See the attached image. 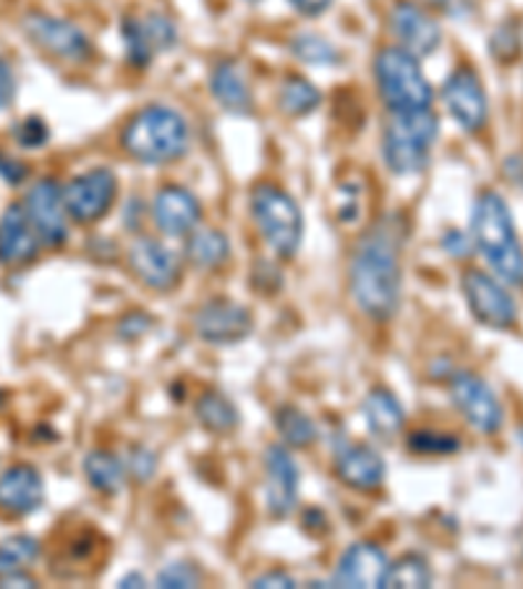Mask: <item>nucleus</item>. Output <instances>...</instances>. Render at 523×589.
<instances>
[{"instance_id":"obj_21","label":"nucleus","mask_w":523,"mask_h":589,"mask_svg":"<svg viewBox=\"0 0 523 589\" xmlns=\"http://www.w3.org/2000/svg\"><path fill=\"white\" fill-rule=\"evenodd\" d=\"M40 236L29 223L24 205L6 207L0 215V262L3 265H21L38 254Z\"/></svg>"},{"instance_id":"obj_11","label":"nucleus","mask_w":523,"mask_h":589,"mask_svg":"<svg viewBox=\"0 0 523 589\" xmlns=\"http://www.w3.org/2000/svg\"><path fill=\"white\" fill-rule=\"evenodd\" d=\"M27 38L34 45L45 50L50 55L63 58V61H86L92 55V45L86 40V34L71 21L48 17V13H27L24 21Z\"/></svg>"},{"instance_id":"obj_4","label":"nucleus","mask_w":523,"mask_h":589,"mask_svg":"<svg viewBox=\"0 0 523 589\" xmlns=\"http://www.w3.org/2000/svg\"><path fill=\"white\" fill-rule=\"evenodd\" d=\"M434 140H438V115L430 108L392 113L382 142L384 163L396 176L421 173L430 163Z\"/></svg>"},{"instance_id":"obj_17","label":"nucleus","mask_w":523,"mask_h":589,"mask_svg":"<svg viewBox=\"0 0 523 589\" xmlns=\"http://www.w3.org/2000/svg\"><path fill=\"white\" fill-rule=\"evenodd\" d=\"M388 566V556H384L382 548H377L372 542H356L340 556L332 585L353 589L382 587Z\"/></svg>"},{"instance_id":"obj_46","label":"nucleus","mask_w":523,"mask_h":589,"mask_svg":"<svg viewBox=\"0 0 523 589\" xmlns=\"http://www.w3.org/2000/svg\"><path fill=\"white\" fill-rule=\"evenodd\" d=\"M121 587H147V581H144L142 573H129V577L121 579Z\"/></svg>"},{"instance_id":"obj_41","label":"nucleus","mask_w":523,"mask_h":589,"mask_svg":"<svg viewBox=\"0 0 523 589\" xmlns=\"http://www.w3.org/2000/svg\"><path fill=\"white\" fill-rule=\"evenodd\" d=\"M11 100H13V74L9 65H6V61H0V111L9 108Z\"/></svg>"},{"instance_id":"obj_7","label":"nucleus","mask_w":523,"mask_h":589,"mask_svg":"<svg viewBox=\"0 0 523 589\" xmlns=\"http://www.w3.org/2000/svg\"><path fill=\"white\" fill-rule=\"evenodd\" d=\"M115 192H119V179H115L113 171H86L63 186L65 213H69V217H74L76 223L100 221L113 207Z\"/></svg>"},{"instance_id":"obj_15","label":"nucleus","mask_w":523,"mask_h":589,"mask_svg":"<svg viewBox=\"0 0 523 589\" xmlns=\"http://www.w3.org/2000/svg\"><path fill=\"white\" fill-rule=\"evenodd\" d=\"M129 267L144 286L155 291H171L178 283V257L157 238H136L129 246Z\"/></svg>"},{"instance_id":"obj_37","label":"nucleus","mask_w":523,"mask_h":589,"mask_svg":"<svg viewBox=\"0 0 523 589\" xmlns=\"http://www.w3.org/2000/svg\"><path fill=\"white\" fill-rule=\"evenodd\" d=\"M157 585L165 587V589L196 587L199 585V573H196L192 566H186V563H171V566H165V571L157 577Z\"/></svg>"},{"instance_id":"obj_44","label":"nucleus","mask_w":523,"mask_h":589,"mask_svg":"<svg viewBox=\"0 0 523 589\" xmlns=\"http://www.w3.org/2000/svg\"><path fill=\"white\" fill-rule=\"evenodd\" d=\"M0 587H38V581L29 579L27 573L13 571V573H3V577H0Z\"/></svg>"},{"instance_id":"obj_47","label":"nucleus","mask_w":523,"mask_h":589,"mask_svg":"<svg viewBox=\"0 0 523 589\" xmlns=\"http://www.w3.org/2000/svg\"><path fill=\"white\" fill-rule=\"evenodd\" d=\"M252 3H257V0H252Z\"/></svg>"},{"instance_id":"obj_26","label":"nucleus","mask_w":523,"mask_h":589,"mask_svg":"<svg viewBox=\"0 0 523 589\" xmlns=\"http://www.w3.org/2000/svg\"><path fill=\"white\" fill-rule=\"evenodd\" d=\"M196 417H199V422L209 433L217 435L230 433L238 425L236 406L225 396H221V393H205V396L199 398V404H196Z\"/></svg>"},{"instance_id":"obj_25","label":"nucleus","mask_w":523,"mask_h":589,"mask_svg":"<svg viewBox=\"0 0 523 589\" xmlns=\"http://www.w3.org/2000/svg\"><path fill=\"white\" fill-rule=\"evenodd\" d=\"M84 475L86 483H90L94 490L113 496L123 485V464L111 450H92V454H86L84 458Z\"/></svg>"},{"instance_id":"obj_3","label":"nucleus","mask_w":523,"mask_h":589,"mask_svg":"<svg viewBox=\"0 0 523 589\" xmlns=\"http://www.w3.org/2000/svg\"><path fill=\"white\" fill-rule=\"evenodd\" d=\"M123 150L140 163H171L186 155L188 126L184 115L165 105H147L126 123L121 136Z\"/></svg>"},{"instance_id":"obj_43","label":"nucleus","mask_w":523,"mask_h":589,"mask_svg":"<svg viewBox=\"0 0 523 589\" xmlns=\"http://www.w3.org/2000/svg\"><path fill=\"white\" fill-rule=\"evenodd\" d=\"M296 11L304 13V17H319L332 6V0H290Z\"/></svg>"},{"instance_id":"obj_12","label":"nucleus","mask_w":523,"mask_h":589,"mask_svg":"<svg viewBox=\"0 0 523 589\" xmlns=\"http://www.w3.org/2000/svg\"><path fill=\"white\" fill-rule=\"evenodd\" d=\"M442 100L448 111L466 131H482L486 123V94L482 79L469 65H461L445 79L442 87Z\"/></svg>"},{"instance_id":"obj_39","label":"nucleus","mask_w":523,"mask_h":589,"mask_svg":"<svg viewBox=\"0 0 523 589\" xmlns=\"http://www.w3.org/2000/svg\"><path fill=\"white\" fill-rule=\"evenodd\" d=\"M155 467H157L155 456H152L147 448H136L134 454H131V471H134L140 479H150Z\"/></svg>"},{"instance_id":"obj_40","label":"nucleus","mask_w":523,"mask_h":589,"mask_svg":"<svg viewBox=\"0 0 523 589\" xmlns=\"http://www.w3.org/2000/svg\"><path fill=\"white\" fill-rule=\"evenodd\" d=\"M24 176H27L24 163H19V160H13L11 155H3V152H0V179L9 181V184H21Z\"/></svg>"},{"instance_id":"obj_32","label":"nucleus","mask_w":523,"mask_h":589,"mask_svg":"<svg viewBox=\"0 0 523 589\" xmlns=\"http://www.w3.org/2000/svg\"><path fill=\"white\" fill-rule=\"evenodd\" d=\"M123 42H126V55L134 65H147L155 55V48L150 45L147 34H144L142 19H126L123 21Z\"/></svg>"},{"instance_id":"obj_13","label":"nucleus","mask_w":523,"mask_h":589,"mask_svg":"<svg viewBox=\"0 0 523 589\" xmlns=\"http://www.w3.org/2000/svg\"><path fill=\"white\" fill-rule=\"evenodd\" d=\"M390 29L406 53L413 58H424L440 48V24L421 6L409 3V0L392 6Z\"/></svg>"},{"instance_id":"obj_28","label":"nucleus","mask_w":523,"mask_h":589,"mask_svg":"<svg viewBox=\"0 0 523 589\" xmlns=\"http://www.w3.org/2000/svg\"><path fill=\"white\" fill-rule=\"evenodd\" d=\"M280 111L288 115H309L311 111H317L319 105V90L311 82H307L304 77H288L280 87L278 94Z\"/></svg>"},{"instance_id":"obj_38","label":"nucleus","mask_w":523,"mask_h":589,"mask_svg":"<svg viewBox=\"0 0 523 589\" xmlns=\"http://www.w3.org/2000/svg\"><path fill=\"white\" fill-rule=\"evenodd\" d=\"M442 250H445L450 257L463 260L471 254V238L466 234H461V231L450 229L445 231V236H442Z\"/></svg>"},{"instance_id":"obj_8","label":"nucleus","mask_w":523,"mask_h":589,"mask_svg":"<svg viewBox=\"0 0 523 589\" xmlns=\"http://www.w3.org/2000/svg\"><path fill=\"white\" fill-rule=\"evenodd\" d=\"M450 398L455 409L463 414V419L471 427L484 435H495L503 427V404L495 396V390L486 385L479 375L458 373L450 380Z\"/></svg>"},{"instance_id":"obj_31","label":"nucleus","mask_w":523,"mask_h":589,"mask_svg":"<svg viewBox=\"0 0 523 589\" xmlns=\"http://www.w3.org/2000/svg\"><path fill=\"white\" fill-rule=\"evenodd\" d=\"M290 50H294L296 58H301L304 63L311 65H336L340 53L332 45L330 40H325L322 34L315 32H299L294 40H290Z\"/></svg>"},{"instance_id":"obj_27","label":"nucleus","mask_w":523,"mask_h":589,"mask_svg":"<svg viewBox=\"0 0 523 589\" xmlns=\"http://www.w3.org/2000/svg\"><path fill=\"white\" fill-rule=\"evenodd\" d=\"M275 427H278L283 443H288L294 448H307L317 440L315 422L301 409H296V406H283V409H278V414H275Z\"/></svg>"},{"instance_id":"obj_23","label":"nucleus","mask_w":523,"mask_h":589,"mask_svg":"<svg viewBox=\"0 0 523 589\" xmlns=\"http://www.w3.org/2000/svg\"><path fill=\"white\" fill-rule=\"evenodd\" d=\"M209 92H213L215 103L223 108V111L246 115L252 113V90L246 84V79L242 71L236 69L234 63H217L213 69V77H209Z\"/></svg>"},{"instance_id":"obj_16","label":"nucleus","mask_w":523,"mask_h":589,"mask_svg":"<svg viewBox=\"0 0 523 589\" xmlns=\"http://www.w3.org/2000/svg\"><path fill=\"white\" fill-rule=\"evenodd\" d=\"M296 498H299V467L288 448L273 446L267 450V511L283 519L296 508Z\"/></svg>"},{"instance_id":"obj_35","label":"nucleus","mask_w":523,"mask_h":589,"mask_svg":"<svg viewBox=\"0 0 523 589\" xmlns=\"http://www.w3.org/2000/svg\"><path fill=\"white\" fill-rule=\"evenodd\" d=\"M521 29L513 21H505L503 27L495 29V34L490 38V53L498 58L500 63L513 61L521 53Z\"/></svg>"},{"instance_id":"obj_18","label":"nucleus","mask_w":523,"mask_h":589,"mask_svg":"<svg viewBox=\"0 0 523 589\" xmlns=\"http://www.w3.org/2000/svg\"><path fill=\"white\" fill-rule=\"evenodd\" d=\"M45 498V485L38 469L17 464L0 475V511L6 516H27L38 511Z\"/></svg>"},{"instance_id":"obj_14","label":"nucleus","mask_w":523,"mask_h":589,"mask_svg":"<svg viewBox=\"0 0 523 589\" xmlns=\"http://www.w3.org/2000/svg\"><path fill=\"white\" fill-rule=\"evenodd\" d=\"M194 327L196 333H199V338L207 341V344L228 346L249 336L252 315L249 309L242 307V304L228 299H215L207 302L205 307L196 312Z\"/></svg>"},{"instance_id":"obj_42","label":"nucleus","mask_w":523,"mask_h":589,"mask_svg":"<svg viewBox=\"0 0 523 589\" xmlns=\"http://www.w3.org/2000/svg\"><path fill=\"white\" fill-rule=\"evenodd\" d=\"M252 587H296V579L288 577V573L283 571H273V573H262L252 581Z\"/></svg>"},{"instance_id":"obj_20","label":"nucleus","mask_w":523,"mask_h":589,"mask_svg":"<svg viewBox=\"0 0 523 589\" xmlns=\"http://www.w3.org/2000/svg\"><path fill=\"white\" fill-rule=\"evenodd\" d=\"M340 483L359 492H375L384 483V461L369 446H343L336 456Z\"/></svg>"},{"instance_id":"obj_9","label":"nucleus","mask_w":523,"mask_h":589,"mask_svg":"<svg viewBox=\"0 0 523 589\" xmlns=\"http://www.w3.org/2000/svg\"><path fill=\"white\" fill-rule=\"evenodd\" d=\"M463 294H466L469 309L479 323L495 331H507L515 325L519 309H515L513 296L500 286V283L482 271H469L463 275Z\"/></svg>"},{"instance_id":"obj_22","label":"nucleus","mask_w":523,"mask_h":589,"mask_svg":"<svg viewBox=\"0 0 523 589\" xmlns=\"http://www.w3.org/2000/svg\"><path fill=\"white\" fill-rule=\"evenodd\" d=\"M365 422L369 427V433L380 440H392L398 433L403 430L406 425V414L401 402L396 398V393H390L388 388H372L367 393L365 406Z\"/></svg>"},{"instance_id":"obj_24","label":"nucleus","mask_w":523,"mask_h":589,"mask_svg":"<svg viewBox=\"0 0 523 589\" xmlns=\"http://www.w3.org/2000/svg\"><path fill=\"white\" fill-rule=\"evenodd\" d=\"M186 257L194 267H221L230 257V242L223 231L217 229H194L186 242Z\"/></svg>"},{"instance_id":"obj_5","label":"nucleus","mask_w":523,"mask_h":589,"mask_svg":"<svg viewBox=\"0 0 523 589\" xmlns=\"http://www.w3.org/2000/svg\"><path fill=\"white\" fill-rule=\"evenodd\" d=\"M375 77L382 100L392 113L424 111L432 103V87L417 58L403 48H382L375 61Z\"/></svg>"},{"instance_id":"obj_36","label":"nucleus","mask_w":523,"mask_h":589,"mask_svg":"<svg viewBox=\"0 0 523 589\" xmlns=\"http://www.w3.org/2000/svg\"><path fill=\"white\" fill-rule=\"evenodd\" d=\"M13 136H17L21 148L38 150L48 142V126L42 119H24L17 126V131H13Z\"/></svg>"},{"instance_id":"obj_45","label":"nucleus","mask_w":523,"mask_h":589,"mask_svg":"<svg viewBox=\"0 0 523 589\" xmlns=\"http://www.w3.org/2000/svg\"><path fill=\"white\" fill-rule=\"evenodd\" d=\"M432 6H438V9L442 11H448V13H458L463 9V6L469 3V0H430Z\"/></svg>"},{"instance_id":"obj_10","label":"nucleus","mask_w":523,"mask_h":589,"mask_svg":"<svg viewBox=\"0 0 523 589\" xmlns=\"http://www.w3.org/2000/svg\"><path fill=\"white\" fill-rule=\"evenodd\" d=\"M29 223L38 231L40 244L61 246L69 238V213H65L63 189L53 179H40L24 196Z\"/></svg>"},{"instance_id":"obj_19","label":"nucleus","mask_w":523,"mask_h":589,"mask_svg":"<svg viewBox=\"0 0 523 589\" xmlns=\"http://www.w3.org/2000/svg\"><path fill=\"white\" fill-rule=\"evenodd\" d=\"M199 200L181 186H165L163 192L155 196V205H152V217H155L157 229L163 231L165 236L192 234L196 223H199Z\"/></svg>"},{"instance_id":"obj_34","label":"nucleus","mask_w":523,"mask_h":589,"mask_svg":"<svg viewBox=\"0 0 523 589\" xmlns=\"http://www.w3.org/2000/svg\"><path fill=\"white\" fill-rule=\"evenodd\" d=\"M142 27H144V34H147L150 45L155 48V53H163V50H171L176 45L178 34H176V27H173V21L168 17H163V13H147V17L142 19Z\"/></svg>"},{"instance_id":"obj_29","label":"nucleus","mask_w":523,"mask_h":589,"mask_svg":"<svg viewBox=\"0 0 523 589\" xmlns=\"http://www.w3.org/2000/svg\"><path fill=\"white\" fill-rule=\"evenodd\" d=\"M430 585H432V571L424 558L419 556H403L401 561L390 563L388 573H384L382 579V587H392V589H403V587L421 589Z\"/></svg>"},{"instance_id":"obj_1","label":"nucleus","mask_w":523,"mask_h":589,"mask_svg":"<svg viewBox=\"0 0 523 589\" xmlns=\"http://www.w3.org/2000/svg\"><path fill=\"white\" fill-rule=\"evenodd\" d=\"M351 296L372 319H390L401 304V242L388 223L361 238L351 260Z\"/></svg>"},{"instance_id":"obj_33","label":"nucleus","mask_w":523,"mask_h":589,"mask_svg":"<svg viewBox=\"0 0 523 589\" xmlns=\"http://www.w3.org/2000/svg\"><path fill=\"white\" fill-rule=\"evenodd\" d=\"M406 446H409L413 454H421V456H442V454H453V450H458V438L455 435L419 430V433L409 435Z\"/></svg>"},{"instance_id":"obj_6","label":"nucleus","mask_w":523,"mask_h":589,"mask_svg":"<svg viewBox=\"0 0 523 589\" xmlns=\"http://www.w3.org/2000/svg\"><path fill=\"white\" fill-rule=\"evenodd\" d=\"M252 217L259 234L283 260H290L301 246L304 217L296 200L273 184H259L252 192Z\"/></svg>"},{"instance_id":"obj_2","label":"nucleus","mask_w":523,"mask_h":589,"mask_svg":"<svg viewBox=\"0 0 523 589\" xmlns=\"http://www.w3.org/2000/svg\"><path fill=\"white\" fill-rule=\"evenodd\" d=\"M471 236L484 260L500 278L521 286L523 283V250L515 236V223L505 200L495 192H484L476 200L471 215Z\"/></svg>"},{"instance_id":"obj_30","label":"nucleus","mask_w":523,"mask_h":589,"mask_svg":"<svg viewBox=\"0 0 523 589\" xmlns=\"http://www.w3.org/2000/svg\"><path fill=\"white\" fill-rule=\"evenodd\" d=\"M40 558V542L29 535H13L0 542V577L3 573L24 571Z\"/></svg>"}]
</instances>
